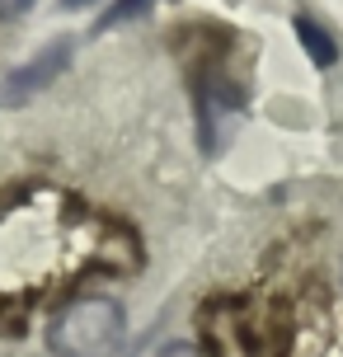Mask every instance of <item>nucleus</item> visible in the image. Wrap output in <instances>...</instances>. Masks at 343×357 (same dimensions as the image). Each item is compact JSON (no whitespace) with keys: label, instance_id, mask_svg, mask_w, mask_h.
I'll return each mask as SVG.
<instances>
[{"label":"nucleus","instance_id":"f257e3e1","mask_svg":"<svg viewBox=\"0 0 343 357\" xmlns=\"http://www.w3.org/2000/svg\"><path fill=\"white\" fill-rule=\"evenodd\" d=\"M127 315L113 296H75L47 320L52 357H113L123 348Z\"/></svg>","mask_w":343,"mask_h":357},{"label":"nucleus","instance_id":"f03ea898","mask_svg":"<svg viewBox=\"0 0 343 357\" xmlns=\"http://www.w3.org/2000/svg\"><path fill=\"white\" fill-rule=\"evenodd\" d=\"M231 320H212V343L221 357H277V329L259 320L250 305H226Z\"/></svg>","mask_w":343,"mask_h":357},{"label":"nucleus","instance_id":"7ed1b4c3","mask_svg":"<svg viewBox=\"0 0 343 357\" xmlns=\"http://www.w3.org/2000/svg\"><path fill=\"white\" fill-rule=\"evenodd\" d=\"M71 61V43H52L47 52H38L29 66H19V71H10V80L0 85V94H5V104H29L38 89H47L61 75V66Z\"/></svg>","mask_w":343,"mask_h":357},{"label":"nucleus","instance_id":"20e7f679","mask_svg":"<svg viewBox=\"0 0 343 357\" xmlns=\"http://www.w3.org/2000/svg\"><path fill=\"white\" fill-rule=\"evenodd\" d=\"M240 118V94H235L226 80H202L198 89V123H202V142L207 151L221 146V132Z\"/></svg>","mask_w":343,"mask_h":357},{"label":"nucleus","instance_id":"39448f33","mask_svg":"<svg viewBox=\"0 0 343 357\" xmlns=\"http://www.w3.org/2000/svg\"><path fill=\"white\" fill-rule=\"evenodd\" d=\"M296 38H301V47H306L310 66L329 71V66L339 61V43H334V33H329L325 24H315L310 15H296Z\"/></svg>","mask_w":343,"mask_h":357},{"label":"nucleus","instance_id":"423d86ee","mask_svg":"<svg viewBox=\"0 0 343 357\" xmlns=\"http://www.w3.org/2000/svg\"><path fill=\"white\" fill-rule=\"evenodd\" d=\"M146 5H151V0H118V5H113L109 15L99 19V29H113V24H118V19H132V15H142Z\"/></svg>","mask_w":343,"mask_h":357},{"label":"nucleus","instance_id":"0eeeda50","mask_svg":"<svg viewBox=\"0 0 343 357\" xmlns=\"http://www.w3.org/2000/svg\"><path fill=\"white\" fill-rule=\"evenodd\" d=\"M33 10V0H0V19H19Z\"/></svg>","mask_w":343,"mask_h":357},{"label":"nucleus","instance_id":"6e6552de","mask_svg":"<svg viewBox=\"0 0 343 357\" xmlns=\"http://www.w3.org/2000/svg\"><path fill=\"white\" fill-rule=\"evenodd\" d=\"M155 357H202V353L193 348V343H165V348H160Z\"/></svg>","mask_w":343,"mask_h":357},{"label":"nucleus","instance_id":"1a4fd4ad","mask_svg":"<svg viewBox=\"0 0 343 357\" xmlns=\"http://www.w3.org/2000/svg\"><path fill=\"white\" fill-rule=\"evenodd\" d=\"M66 10H80V5H94V0H61Z\"/></svg>","mask_w":343,"mask_h":357}]
</instances>
